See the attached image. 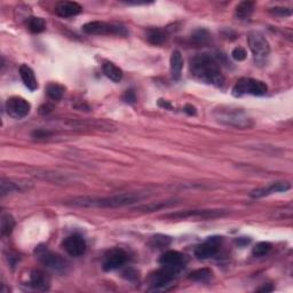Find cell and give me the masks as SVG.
<instances>
[{"label":"cell","instance_id":"cell-32","mask_svg":"<svg viewBox=\"0 0 293 293\" xmlns=\"http://www.w3.org/2000/svg\"><path fill=\"white\" fill-rule=\"evenodd\" d=\"M246 51L243 47H236L232 49V52H231V56L234 60H236V61H243V60H245L246 58Z\"/></svg>","mask_w":293,"mask_h":293},{"label":"cell","instance_id":"cell-21","mask_svg":"<svg viewBox=\"0 0 293 293\" xmlns=\"http://www.w3.org/2000/svg\"><path fill=\"white\" fill-rule=\"evenodd\" d=\"M102 69L104 74L113 83H119L123 79V70L119 67H117L115 63L106 61L103 63Z\"/></svg>","mask_w":293,"mask_h":293},{"label":"cell","instance_id":"cell-31","mask_svg":"<svg viewBox=\"0 0 293 293\" xmlns=\"http://www.w3.org/2000/svg\"><path fill=\"white\" fill-rule=\"evenodd\" d=\"M271 250V244L268 242H260L253 247L252 255L255 257H264Z\"/></svg>","mask_w":293,"mask_h":293},{"label":"cell","instance_id":"cell-3","mask_svg":"<svg viewBox=\"0 0 293 293\" xmlns=\"http://www.w3.org/2000/svg\"><path fill=\"white\" fill-rule=\"evenodd\" d=\"M213 116L218 122L226 126L246 130L253 126V119L243 110L234 106H220L213 111Z\"/></svg>","mask_w":293,"mask_h":293},{"label":"cell","instance_id":"cell-8","mask_svg":"<svg viewBox=\"0 0 293 293\" xmlns=\"http://www.w3.org/2000/svg\"><path fill=\"white\" fill-rule=\"evenodd\" d=\"M249 47L253 54V57L257 62L265 61L270 53V45L266 37L260 32H251L247 37Z\"/></svg>","mask_w":293,"mask_h":293},{"label":"cell","instance_id":"cell-9","mask_svg":"<svg viewBox=\"0 0 293 293\" xmlns=\"http://www.w3.org/2000/svg\"><path fill=\"white\" fill-rule=\"evenodd\" d=\"M160 264L163 268H166V269L171 270L178 275L185 268L187 264V258L181 252L170 250L166 251L160 258Z\"/></svg>","mask_w":293,"mask_h":293},{"label":"cell","instance_id":"cell-12","mask_svg":"<svg viewBox=\"0 0 293 293\" xmlns=\"http://www.w3.org/2000/svg\"><path fill=\"white\" fill-rule=\"evenodd\" d=\"M221 242H222V237L220 236L208 237V240L206 242H204L203 244L198 245L196 247L195 257L202 260H205V259H208V258L214 257L220 250Z\"/></svg>","mask_w":293,"mask_h":293},{"label":"cell","instance_id":"cell-14","mask_svg":"<svg viewBox=\"0 0 293 293\" xmlns=\"http://www.w3.org/2000/svg\"><path fill=\"white\" fill-rule=\"evenodd\" d=\"M32 188V185L30 182L22 181V180H14V179H2L0 182V193L2 196L12 195V193H18L28 191Z\"/></svg>","mask_w":293,"mask_h":293},{"label":"cell","instance_id":"cell-22","mask_svg":"<svg viewBox=\"0 0 293 293\" xmlns=\"http://www.w3.org/2000/svg\"><path fill=\"white\" fill-rule=\"evenodd\" d=\"M167 31L164 29H150L147 32V41L151 45H163L167 39Z\"/></svg>","mask_w":293,"mask_h":293},{"label":"cell","instance_id":"cell-35","mask_svg":"<svg viewBox=\"0 0 293 293\" xmlns=\"http://www.w3.org/2000/svg\"><path fill=\"white\" fill-rule=\"evenodd\" d=\"M52 135V132H49L47 130H43V128H39L32 132V138L34 139H46Z\"/></svg>","mask_w":293,"mask_h":293},{"label":"cell","instance_id":"cell-10","mask_svg":"<svg viewBox=\"0 0 293 293\" xmlns=\"http://www.w3.org/2000/svg\"><path fill=\"white\" fill-rule=\"evenodd\" d=\"M177 274L166 269V268H162L161 270H157L156 272L150 275L149 277V283H150L151 287L150 291H167L172 286L171 283L175 279Z\"/></svg>","mask_w":293,"mask_h":293},{"label":"cell","instance_id":"cell-1","mask_svg":"<svg viewBox=\"0 0 293 293\" xmlns=\"http://www.w3.org/2000/svg\"><path fill=\"white\" fill-rule=\"evenodd\" d=\"M145 196L140 192H126L119 193V195L112 196H104V197H96V196H79L73 197L71 200H67L66 204L76 207H99V208H116L123 207L127 205H132L134 203L142 201Z\"/></svg>","mask_w":293,"mask_h":293},{"label":"cell","instance_id":"cell-25","mask_svg":"<svg viewBox=\"0 0 293 293\" xmlns=\"http://www.w3.org/2000/svg\"><path fill=\"white\" fill-rule=\"evenodd\" d=\"M213 277V271L208 268H201V269L193 270L189 275V280L198 283H207Z\"/></svg>","mask_w":293,"mask_h":293},{"label":"cell","instance_id":"cell-24","mask_svg":"<svg viewBox=\"0 0 293 293\" xmlns=\"http://www.w3.org/2000/svg\"><path fill=\"white\" fill-rule=\"evenodd\" d=\"M255 11V3L252 2H242L236 7V16L240 19H247Z\"/></svg>","mask_w":293,"mask_h":293},{"label":"cell","instance_id":"cell-11","mask_svg":"<svg viewBox=\"0 0 293 293\" xmlns=\"http://www.w3.org/2000/svg\"><path fill=\"white\" fill-rule=\"evenodd\" d=\"M6 110L9 116L14 119H22L27 117L30 110H31V104L26 99L21 96H12L6 102Z\"/></svg>","mask_w":293,"mask_h":293},{"label":"cell","instance_id":"cell-15","mask_svg":"<svg viewBox=\"0 0 293 293\" xmlns=\"http://www.w3.org/2000/svg\"><path fill=\"white\" fill-rule=\"evenodd\" d=\"M24 284L33 290L47 291L49 286H51V281H49V277L44 271L33 269L29 271Z\"/></svg>","mask_w":293,"mask_h":293},{"label":"cell","instance_id":"cell-36","mask_svg":"<svg viewBox=\"0 0 293 293\" xmlns=\"http://www.w3.org/2000/svg\"><path fill=\"white\" fill-rule=\"evenodd\" d=\"M183 111H185L187 115H189V116H196V113H197L196 108L193 107L192 104H186L185 108H183Z\"/></svg>","mask_w":293,"mask_h":293},{"label":"cell","instance_id":"cell-2","mask_svg":"<svg viewBox=\"0 0 293 293\" xmlns=\"http://www.w3.org/2000/svg\"><path fill=\"white\" fill-rule=\"evenodd\" d=\"M190 72L202 83L221 87L226 79L218 60L210 54H198L190 58Z\"/></svg>","mask_w":293,"mask_h":293},{"label":"cell","instance_id":"cell-7","mask_svg":"<svg viewBox=\"0 0 293 293\" xmlns=\"http://www.w3.org/2000/svg\"><path fill=\"white\" fill-rule=\"evenodd\" d=\"M228 214L227 210H189L167 214L165 218L172 220H210Z\"/></svg>","mask_w":293,"mask_h":293},{"label":"cell","instance_id":"cell-20","mask_svg":"<svg viewBox=\"0 0 293 293\" xmlns=\"http://www.w3.org/2000/svg\"><path fill=\"white\" fill-rule=\"evenodd\" d=\"M170 68H171V76L174 81H179L182 74L183 68V58L181 53L179 51H174L172 53L170 58Z\"/></svg>","mask_w":293,"mask_h":293},{"label":"cell","instance_id":"cell-16","mask_svg":"<svg viewBox=\"0 0 293 293\" xmlns=\"http://www.w3.org/2000/svg\"><path fill=\"white\" fill-rule=\"evenodd\" d=\"M127 253L122 249H115L108 253L103 261V270L112 271L119 269L122 266L126 264L127 261Z\"/></svg>","mask_w":293,"mask_h":293},{"label":"cell","instance_id":"cell-19","mask_svg":"<svg viewBox=\"0 0 293 293\" xmlns=\"http://www.w3.org/2000/svg\"><path fill=\"white\" fill-rule=\"evenodd\" d=\"M19 76H21L24 86L30 89V91L33 92L38 88L36 74H34L33 70L28 66V64H22V66L19 67Z\"/></svg>","mask_w":293,"mask_h":293},{"label":"cell","instance_id":"cell-29","mask_svg":"<svg viewBox=\"0 0 293 293\" xmlns=\"http://www.w3.org/2000/svg\"><path fill=\"white\" fill-rule=\"evenodd\" d=\"M172 205H175V202H165V203H151V204L148 205H141L136 207L138 211H142V212H153V211H158L161 208H165V207H170Z\"/></svg>","mask_w":293,"mask_h":293},{"label":"cell","instance_id":"cell-28","mask_svg":"<svg viewBox=\"0 0 293 293\" xmlns=\"http://www.w3.org/2000/svg\"><path fill=\"white\" fill-rule=\"evenodd\" d=\"M15 227V220L11 214H3L2 217V225H0V229H2L3 236H8L12 234V231Z\"/></svg>","mask_w":293,"mask_h":293},{"label":"cell","instance_id":"cell-27","mask_svg":"<svg viewBox=\"0 0 293 293\" xmlns=\"http://www.w3.org/2000/svg\"><path fill=\"white\" fill-rule=\"evenodd\" d=\"M27 26L32 33H41L45 31V29H46V22H45V19L43 17L31 16L28 18Z\"/></svg>","mask_w":293,"mask_h":293},{"label":"cell","instance_id":"cell-33","mask_svg":"<svg viewBox=\"0 0 293 293\" xmlns=\"http://www.w3.org/2000/svg\"><path fill=\"white\" fill-rule=\"evenodd\" d=\"M123 101L126 102L128 104H134L136 102V94L133 89H127V91L124 93L123 95Z\"/></svg>","mask_w":293,"mask_h":293},{"label":"cell","instance_id":"cell-18","mask_svg":"<svg viewBox=\"0 0 293 293\" xmlns=\"http://www.w3.org/2000/svg\"><path fill=\"white\" fill-rule=\"evenodd\" d=\"M289 189H291V185L289 182H275L271 183L270 186H268L267 188H259V189L252 190L250 196L252 198H261L272 195V193L277 192H285Z\"/></svg>","mask_w":293,"mask_h":293},{"label":"cell","instance_id":"cell-4","mask_svg":"<svg viewBox=\"0 0 293 293\" xmlns=\"http://www.w3.org/2000/svg\"><path fill=\"white\" fill-rule=\"evenodd\" d=\"M36 256L41 264L56 274H67L70 264L57 253L48 250L47 246H38L36 249Z\"/></svg>","mask_w":293,"mask_h":293},{"label":"cell","instance_id":"cell-13","mask_svg":"<svg viewBox=\"0 0 293 293\" xmlns=\"http://www.w3.org/2000/svg\"><path fill=\"white\" fill-rule=\"evenodd\" d=\"M62 246L64 251H66L69 256L74 257V258H79L83 257L85 255L87 245L86 242L84 240V237L81 235H71L67 237L66 240L63 241Z\"/></svg>","mask_w":293,"mask_h":293},{"label":"cell","instance_id":"cell-23","mask_svg":"<svg viewBox=\"0 0 293 293\" xmlns=\"http://www.w3.org/2000/svg\"><path fill=\"white\" fill-rule=\"evenodd\" d=\"M191 42L198 46H205L212 42V36L206 29H198L191 34Z\"/></svg>","mask_w":293,"mask_h":293},{"label":"cell","instance_id":"cell-17","mask_svg":"<svg viewBox=\"0 0 293 293\" xmlns=\"http://www.w3.org/2000/svg\"><path fill=\"white\" fill-rule=\"evenodd\" d=\"M54 12L60 17H72L77 16L78 14L83 12V7L81 4L76 2H60L56 4Z\"/></svg>","mask_w":293,"mask_h":293},{"label":"cell","instance_id":"cell-34","mask_svg":"<svg viewBox=\"0 0 293 293\" xmlns=\"http://www.w3.org/2000/svg\"><path fill=\"white\" fill-rule=\"evenodd\" d=\"M272 14L277 15V16H290L291 15V9L285 8V7H275L270 11Z\"/></svg>","mask_w":293,"mask_h":293},{"label":"cell","instance_id":"cell-38","mask_svg":"<svg viewBox=\"0 0 293 293\" xmlns=\"http://www.w3.org/2000/svg\"><path fill=\"white\" fill-rule=\"evenodd\" d=\"M259 291H264V292H269V291H272V287H271V286H269V287H268V286H266V285H265V286H262V287H260V289H259Z\"/></svg>","mask_w":293,"mask_h":293},{"label":"cell","instance_id":"cell-5","mask_svg":"<svg viewBox=\"0 0 293 293\" xmlns=\"http://www.w3.org/2000/svg\"><path fill=\"white\" fill-rule=\"evenodd\" d=\"M268 92V86L266 83L258 81L255 78H241L237 81L235 86L232 87V95L238 97L243 95H255L262 96L266 95Z\"/></svg>","mask_w":293,"mask_h":293},{"label":"cell","instance_id":"cell-26","mask_svg":"<svg viewBox=\"0 0 293 293\" xmlns=\"http://www.w3.org/2000/svg\"><path fill=\"white\" fill-rule=\"evenodd\" d=\"M64 91H66V87L63 85H60V84H49L46 87V94L49 99H52L53 101H58L61 100L64 95Z\"/></svg>","mask_w":293,"mask_h":293},{"label":"cell","instance_id":"cell-30","mask_svg":"<svg viewBox=\"0 0 293 293\" xmlns=\"http://www.w3.org/2000/svg\"><path fill=\"white\" fill-rule=\"evenodd\" d=\"M171 244V238L168 236L164 235H156L151 238L150 245L153 249H164V247H167Z\"/></svg>","mask_w":293,"mask_h":293},{"label":"cell","instance_id":"cell-37","mask_svg":"<svg viewBox=\"0 0 293 293\" xmlns=\"http://www.w3.org/2000/svg\"><path fill=\"white\" fill-rule=\"evenodd\" d=\"M158 104H160L161 107L166 108V109H171V108H172V106H171V103H170V102L164 101V100H160V101H158Z\"/></svg>","mask_w":293,"mask_h":293},{"label":"cell","instance_id":"cell-6","mask_svg":"<svg viewBox=\"0 0 293 293\" xmlns=\"http://www.w3.org/2000/svg\"><path fill=\"white\" fill-rule=\"evenodd\" d=\"M83 31L86 34H92V36H127V30L125 27L116 23H107L102 21H92L82 27Z\"/></svg>","mask_w":293,"mask_h":293}]
</instances>
